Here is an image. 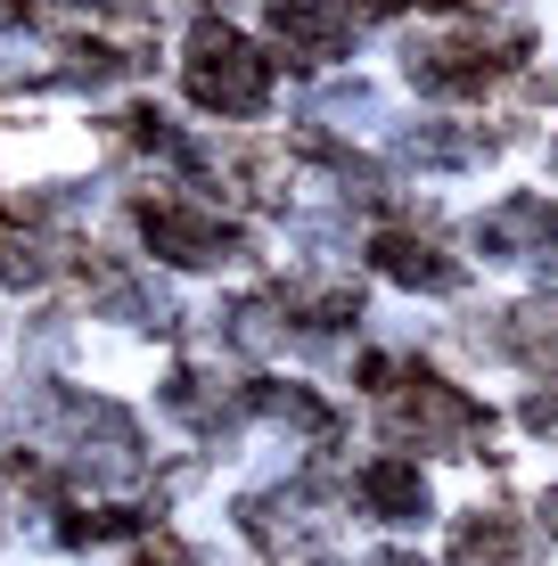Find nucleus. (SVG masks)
<instances>
[{
	"label": "nucleus",
	"mask_w": 558,
	"mask_h": 566,
	"mask_svg": "<svg viewBox=\"0 0 558 566\" xmlns=\"http://www.w3.org/2000/svg\"><path fill=\"white\" fill-rule=\"evenodd\" d=\"M485 239H493V247H558V213H550L543 198H509V206L485 222Z\"/></svg>",
	"instance_id": "6"
},
{
	"label": "nucleus",
	"mask_w": 558,
	"mask_h": 566,
	"mask_svg": "<svg viewBox=\"0 0 558 566\" xmlns=\"http://www.w3.org/2000/svg\"><path fill=\"white\" fill-rule=\"evenodd\" d=\"M280 42L304 57V66H320V57H337L345 42H354V9L345 0H280Z\"/></svg>",
	"instance_id": "3"
},
{
	"label": "nucleus",
	"mask_w": 558,
	"mask_h": 566,
	"mask_svg": "<svg viewBox=\"0 0 558 566\" xmlns=\"http://www.w3.org/2000/svg\"><path fill=\"white\" fill-rule=\"evenodd\" d=\"M378 9H460V0H378Z\"/></svg>",
	"instance_id": "8"
},
{
	"label": "nucleus",
	"mask_w": 558,
	"mask_h": 566,
	"mask_svg": "<svg viewBox=\"0 0 558 566\" xmlns=\"http://www.w3.org/2000/svg\"><path fill=\"white\" fill-rule=\"evenodd\" d=\"M361 501H370V510L378 517H419V510H428V484H419V468L411 460H378L370 468V476H361Z\"/></svg>",
	"instance_id": "5"
},
{
	"label": "nucleus",
	"mask_w": 558,
	"mask_h": 566,
	"mask_svg": "<svg viewBox=\"0 0 558 566\" xmlns=\"http://www.w3.org/2000/svg\"><path fill=\"white\" fill-rule=\"evenodd\" d=\"M543 517H550V525H558V493H550V501H543Z\"/></svg>",
	"instance_id": "9"
},
{
	"label": "nucleus",
	"mask_w": 558,
	"mask_h": 566,
	"mask_svg": "<svg viewBox=\"0 0 558 566\" xmlns=\"http://www.w3.org/2000/svg\"><path fill=\"white\" fill-rule=\"evenodd\" d=\"M378 566H419V558H378Z\"/></svg>",
	"instance_id": "10"
},
{
	"label": "nucleus",
	"mask_w": 558,
	"mask_h": 566,
	"mask_svg": "<svg viewBox=\"0 0 558 566\" xmlns=\"http://www.w3.org/2000/svg\"><path fill=\"white\" fill-rule=\"evenodd\" d=\"M189 91H198V107L255 115L263 91H272V66H263L230 25H198V42H189Z\"/></svg>",
	"instance_id": "1"
},
{
	"label": "nucleus",
	"mask_w": 558,
	"mask_h": 566,
	"mask_svg": "<svg viewBox=\"0 0 558 566\" xmlns=\"http://www.w3.org/2000/svg\"><path fill=\"white\" fill-rule=\"evenodd\" d=\"M140 230H148V247L172 263H222L230 255V230L214 222V213H189L181 198H148L140 206Z\"/></svg>",
	"instance_id": "2"
},
{
	"label": "nucleus",
	"mask_w": 558,
	"mask_h": 566,
	"mask_svg": "<svg viewBox=\"0 0 558 566\" xmlns=\"http://www.w3.org/2000/svg\"><path fill=\"white\" fill-rule=\"evenodd\" d=\"M509 551H517L509 517H468V525H460V542H452L460 566H509Z\"/></svg>",
	"instance_id": "7"
},
{
	"label": "nucleus",
	"mask_w": 558,
	"mask_h": 566,
	"mask_svg": "<svg viewBox=\"0 0 558 566\" xmlns=\"http://www.w3.org/2000/svg\"><path fill=\"white\" fill-rule=\"evenodd\" d=\"M378 263H387L394 280H411V287H452V280H460V263L435 255V247L411 239V230H387V239H378Z\"/></svg>",
	"instance_id": "4"
}]
</instances>
